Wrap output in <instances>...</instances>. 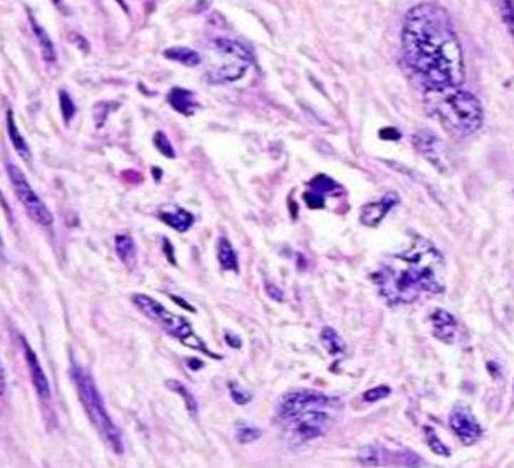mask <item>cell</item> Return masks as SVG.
<instances>
[{
	"label": "cell",
	"mask_w": 514,
	"mask_h": 468,
	"mask_svg": "<svg viewBox=\"0 0 514 468\" xmlns=\"http://www.w3.org/2000/svg\"><path fill=\"white\" fill-rule=\"evenodd\" d=\"M226 341L229 346H232V348H236V349H239L242 346V341L239 339V336L232 334L231 331H226Z\"/></svg>",
	"instance_id": "obj_32"
},
{
	"label": "cell",
	"mask_w": 514,
	"mask_h": 468,
	"mask_svg": "<svg viewBox=\"0 0 514 468\" xmlns=\"http://www.w3.org/2000/svg\"><path fill=\"white\" fill-rule=\"evenodd\" d=\"M21 343H22V349H24L27 368H29V373H31L32 385H34L37 395H39L41 400L48 401V400H51V385H49L48 376H46L44 369H42L39 359H37L36 351L31 348L29 343L26 341V338H21Z\"/></svg>",
	"instance_id": "obj_12"
},
{
	"label": "cell",
	"mask_w": 514,
	"mask_h": 468,
	"mask_svg": "<svg viewBox=\"0 0 514 468\" xmlns=\"http://www.w3.org/2000/svg\"><path fill=\"white\" fill-rule=\"evenodd\" d=\"M165 386L168 388L170 391L177 393V395L182 396V400H184L185 403V408L189 410V413L192 416H197L199 415V403H197V398L194 396V393H192V390H189L187 388V385H184V383L177 381V380H168L165 381Z\"/></svg>",
	"instance_id": "obj_17"
},
{
	"label": "cell",
	"mask_w": 514,
	"mask_h": 468,
	"mask_svg": "<svg viewBox=\"0 0 514 468\" xmlns=\"http://www.w3.org/2000/svg\"><path fill=\"white\" fill-rule=\"evenodd\" d=\"M115 250L116 255L120 257L121 262L128 264L130 260L135 259V254H137V243L128 233H120L115 238Z\"/></svg>",
	"instance_id": "obj_20"
},
{
	"label": "cell",
	"mask_w": 514,
	"mask_h": 468,
	"mask_svg": "<svg viewBox=\"0 0 514 468\" xmlns=\"http://www.w3.org/2000/svg\"><path fill=\"white\" fill-rule=\"evenodd\" d=\"M71 378L74 385H76L83 408L88 413V416H90L91 423L95 425L96 432L101 435V438L105 440V443L108 445L111 450L121 455V453L125 452L123 438H121L120 430L116 428L108 410H106L105 403H103L101 393L98 390L96 381L93 380L90 371H86V369L79 366V364H73L71 366Z\"/></svg>",
	"instance_id": "obj_4"
},
{
	"label": "cell",
	"mask_w": 514,
	"mask_h": 468,
	"mask_svg": "<svg viewBox=\"0 0 514 468\" xmlns=\"http://www.w3.org/2000/svg\"><path fill=\"white\" fill-rule=\"evenodd\" d=\"M341 410L338 398L326 395L318 403L298 411L289 418L283 420L284 428L299 443L311 442V440L325 437L335 425L336 416Z\"/></svg>",
	"instance_id": "obj_5"
},
{
	"label": "cell",
	"mask_w": 514,
	"mask_h": 468,
	"mask_svg": "<svg viewBox=\"0 0 514 468\" xmlns=\"http://www.w3.org/2000/svg\"><path fill=\"white\" fill-rule=\"evenodd\" d=\"M7 133H9V138H11L12 144H14V148L17 149V153L21 154V156L24 158V160H31V149H29V147H27L26 139L22 138L21 131L17 129L16 121H14L12 111H7Z\"/></svg>",
	"instance_id": "obj_18"
},
{
	"label": "cell",
	"mask_w": 514,
	"mask_h": 468,
	"mask_svg": "<svg viewBox=\"0 0 514 468\" xmlns=\"http://www.w3.org/2000/svg\"><path fill=\"white\" fill-rule=\"evenodd\" d=\"M373 279L389 306L414 302L422 292L437 296L446 291L442 254L424 237H415L404 254L387 257Z\"/></svg>",
	"instance_id": "obj_2"
},
{
	"label": "cell",
	"mask_w": 514,
	"mask_h": 468,
	"mask_svg": "<svg viewBox=\"0 0 514 468\" xmlns=\"http://www.w3.org/2000/svg\"><path fill=\"white\" fill-rule=\"evenodd\" d=\"M321 343H323L326 351H328L331 356L343 354L345 349H347L345 341L341 339V336L333 327H323V331H321Z\"/></svg>",
	"instance_id": "obj_21"
},
{
	"label": "cell",
	"mask_w": 514,
	"mask_h": 468,
	"mask_svg": "<svg viewBox=\"0 0 514 468\" xmlns=\"http://www.w3.org/2000/svg\"><path fill=\"white\" fill-rule=\"evenodd\" d=\"M392 393V390L389 386H377V388H372V390H368L363 393V400L367 401V403H375V401H380L383 400V398H387Z\"/></svg>",
	"instance_id": "obj_30"
},
{
	"label": "cell",
	"mask_w": 514,
	"mask_h": 468,
	"mask_svg": "<svg viewBox=\"0 0 514 468\" xmlns=\"http://www.w3.org/2000/svg\"><path fill=\"white\" fill-rule=\"evenodd\" d=\"M165 58L175 60V63H180L184 65H189V68H195L202 63V55H200L197 50H192L189 48H170L165 50Z\"/></svg>",
	"instance_id": "obj_19"
},
{
	"label": "cell",
	"mask_w": 514,
	"mask_h": 468,
	"mask_svg": "<svg viewBox=\"0 0 514 468\" xmlns=\"http://www.w3.org/2000/svg\"><path fill=\"white\" fill-rule=\"evenodd\" d=\"M425 433H427V442H429V447L432 448L434 453H437V455H442V457H449L451 455V452L447 450L446 445H444L441 440H439L437 433L434 432L432 428H425Z\"/></svg>",
	"instance_id": "obj_27"
},
{
	"label": "cell",
	"mask_w": 514,
	"mask_h": 468,
	"mask_svg": "<svg viewBox=\"0 0 514 468\" xmlns=\"http://www.w3.org/2000/svg\"><path fill=\"white\" fill-rule=\"evenodd\" d=\"M266 291H268V294H269V296L273 297V299H278V301H283V292L279 291V289L276 287V285L268 284V285H266Z\"/></svg>",
	"instance_id": "obj_34"
},
{
	"label": "cell",
	"mask_w": 514,
	"mask_h": 468,
	"mask_svg": "<svg viewBox=\"0 0 514 468\" xmlns=\"http://www.w3.org/2000/svg\"><path fill=\"white\" fill-rule=\"evenodd\" d=\"M210 49L217 60L207 69L209 83L227 84L239 81L249 69L252 55L239 41L217 37L210 42Z\"/></svg>",
	"instance_id": "obj_6"
},
{
	"label": "cell",
	"mask_w": 514,
	"mask_h": 468,
	"mask_svg": "<svg viewBox=\"0 0 514 468\" xmlns=\"http://www.w3.org/2000/svg\"><path fill=\"white\" fill-rule=\"evenodd\" d=\"M306 205L310 208H323L325 207V196L320 193H315V191H306L305 193Z\"/></svg>",
	"instance_id": "obj_31"
},
{
	"label": "cell",
	"mask_w": 514,
	"mask_h": 468,
	"mask_svg": "<svg viewBox=\"0 0 514 468\" xmlns=\"http://www.w3.org/2000/svg\"><path fill=\"white\" fill-rule=\"evenodd\" d=\"M261 437H263V433H261V430L254 427V425L244 423V421H239V423L236 425V438L239 443L257 442Z\"/></svg>",
	"instance_id": "obj_23"
},
{
	"label": "cell",
	"mask_w": 514,
	"mask_h": 468,
	"mask_svg": "<svg viewBox=\"0 0 514 468\" xmlns=\"http://www.w3.org/2000/svg\"><path fill=\"white\" fill-rule=\"evenodd\" d=\"M427 95L434 96V113L452 133L459 134V137H469L483 126V105L473 92L464 91L461 87H452L446 91L427 92Z\"/></svg>",
	"instance_id": "obj_3"
},
{
	"label": "cell",
	"mask_w": 514,
	"mask_h": 468,
	"mask_svg": "<svg viewBox=\"0 0 514 468\" xmlns=\"http://www.w3.org/2000/svg\"><path fill=\"white\" fill-rule=\"evenodd\" d=\"M153 144H155L157 149L163 154V156L175 158V149H174V147H172L170 139L167 138L165 133H162V131H157L155 137H153Z\"/></svg>",
	"instance_id": "obj_26"
},
{
	"label": "cell",
	"mask_w": 514,
	"mask_h": 468,
	"mask_svg": "<svg viewBox=\"0 0 514 468\" xmlns=\"http://www.w3.org/2000/svg\"><path fill=\"white\" fill-rule=\"evenodd\" d=\"M449 425L457 438L464 445H473L483 437V427L479 425L473 410L466 405H456L449 416Z\"/></svg>",
	"instance_id": "obj_9"
},
{
	"label": "cell",
	"mask_w": 514,
	"mask_h": 468,
	"mask_svg": "<svg viewBox=\"0 0 514 468\" xmlns=\"http://www.w3.org/2000/svg\"><path fill=\"white\" fill-rule=\"evenodd\" d=\"M6 170H7L9 180H11L14 190H16L17 198L21 200L22 205H24V208L27 210V213H29V217L42 227L53 225V215H51L49 208L46 207V203L39 198V195L32 190L29 181L26 180L24 173L19 170L14 163H7Z\"/></svg>",
	"instance_id": "obj_8"
},
{
	"label": "cell",
	"mask_w": 514,
	"mask_h": 468,
	"mask_svg": "<svg viewBox=\"0 0 514 468\" xmlns=\"http://www.w3.org/2000/svg\"><path fill=\"white\" fill-rule=\"evenodd\" d=\"M404 63L425 92L461 87L464 55L454 22L442 6L424 2L407 12L402 29Z\"/></svg>",
	"instance_id": "obj_1"
},
{
	"label": "cell",
	"mask_w": 514,
	"mask_h": 468,
	"mask_svg": "<svg viewBox=\"0 0 514 468\" xmlns=\"http://www.w3.org/2000/svg\"><path fill=\"white\" fill-rule=\"evenodd\" d=\"M29 18H31L32 29H34V34H36V37H37V41H39L42 55H44L46 60H51V63H53V60L56 59V50H54L53 42H51L49 36L46 34V31L42 29V27H41L39 24H37L36 18L32 17V16H29Z\"/></svg>",
	"instance_id": "obj_22"
},
{
	"label": "cell",
	"mask_w": 514,
	"mask_h": 468,
	"mask_svg": "<svg viewBox=\"0 0 514 468\" xmlns=\"http://www.w3.org/2000/svg\"><path fill=\"white\" fill-rule=\"evenodd\" d=\"M380 138L383 139H399L400 138V133L394 128H389V129H382L380 131Z\"/></svg>",
	"instance_id": "obj_33"
},
{
	"label": "cell",
	"mask_w": 514,
	"mask_h": 468,
	"mask_svg": "<svg viewBox=\"0 0 514 468\" xmlns=\"http://www.w3.org/2000/svg\"><path fill=\"white\" fill-rule=\"evenodd\" d=\"M229 393H231V398L234 403L244 406L252 400L251 391H247L246 388H242L237 381H229Z\"/></svg>",
	"instance_id": "obj_25"
},
{
	"label": "cell",
	"mask_w": 514,
	"mask_h": 468,
	"mask_svg": "<svg viewBox=\"0 0 514 468\" xmlns=\"http://www.w3.org/2000/svg\"><path fill=\"white\" fill-rule=\"evenodd\" d=\"M168 102L174 107L177 113H182L185 116L194 115L195 107H197V102H195L194 92L189 91V89L184 87H174L168 95Z\"/></svg>",
	"instance_id": "obj_15"
},
{
	"label": "cell",
	"mask_w": 514,
	"mask_h": 468,
	"mask_svg": "<svg viewBox=\"0 0 514 468\" xmlns=\"http://www.w3.org/2000/svg\"><path fill=\"white\" fill-rule=\"evenodd\" d=\"M310 188H311V191H315V193H320L325 196L326 193H330V191L338 188V185H336L335 181L326 175H318L316 178H313L311 180Z\"/></svg>",
	"instance_id": "obj_24"
},
{
	"label": "cell",
	"mask_w": 514,
	"mask_h": 468,
	"mask_svg": "<svg viewBox=\"0 0 514 468\" xmlns=\"http://www.w3.org/2000/svg\"><path fill=\"white\" fill-rule=\"evenodd\" d=\"M217 259L219 264L224 270H231V272H239V259H237L236 250L231 245V242L226 237L219 238L217 245Z\"/></svg>",
	"instance_id": "obj_16"
},
{
	"label": "cell",
	"mask_w": 514,
	"mask_h": 468,
	"mask_svg": "<svg viewBox=\"0 0 514 468\" xmlns=\"http://www.w3.org/2000/svg\"><path fill=\"white\" fill-rule=\"evenodd\" d=\"M432 322V334L437 339L444 341L447 344H454L457 341V321L451 312L437 309L431 316Z\"/></svg>",
	"instance_id": "obj_13"
},
{
	"label": "cell",
	"mask_w": 514,
	"mask_h": 468,
	"mask_svg": "<svg viewBox=\"0 0 514 468\" xmlns=\"http://www.w3.org/2000/svg\"><path fill=\"white\" fill-rule=\"evenodd\" d=\"M501 14L504 24L508 26V31L514 39V0H501Z\"/></svg>",
	"instance_id": "obj_28"
},
{
	"label": "cell",
	"mask_w": 514,
	"mask_h": 468,
	"mask_svg": "<svg viewBox=\"0 0 514 468\" xmlns=\"http://www.w3.org/2000/svg\"><path fill=\"white\" fill-rule=\"evenodd\" d=\"M412 143L419 149V153L427 158L437 170L446 171L449 165V153L446 144L441 139L434 137L432 133H417L412 137Z\"/></svg>",
	"instance_id": "obj_10"
},
{
	"label": "cell",
	"mask_w": 514,
	"mask_h": 468,
	"mask_svg": "<svg viewBox=\"0 0 514 468\" xmlns=\"http://www.w3.org/2000/svg\"><path fill=\"white\" fill-rule=\"evenodd\" d=\"M399 202H400L399 195L390 191V193H387L383 198L378 200V202L363 205L362 212H360V222L370 228L378 227L382 223V220L387 217V213H389Z\"/></svg>",
	"instance_id": "obj_11"
},
{
	"label": "cell",
	"mask_w": 514,
	"mask_h": 468,
	"mask_svg": "<svg viewBox=\"0 0 514 468\" xmlns=\"http://www.w3.org/2000/svg\"><path fill=\"white\" fill-rule=\"evenodd\" d=\"M132 302L148 317L150 321H153L155 324L160 326L163 331L172 336V338L182 341V343L190 346V348L202 351V353L212 356V358H219V356L210 353L207 346L199 339V336L195 334L194 329H192L189 321L184 319L182 316L174 314L172 311H168L165 306H162V304L155 301V299L147 296V294H133Z\"/></svg>",
	"instance_id": "obj_7"
},
{
	"label": "cell",
	"mask_w": 514,
	"mask_h": 468,
	"mask_svg": "<svg viewBox=\"0 0 514 468\" xmlns=\"http://www.w3.org/2000/svg\"><path fill=\"white\" fill-rule=\"evenodd\" d=\"M158 217H160L162 222H165L168 227H172L177 232H187L195 222L194 215L187 212L185 208L177 207V205H167V207H163L160 212H158Z\"/></svg>",
	"instance_id": "obj_14"
},
{
	"label": "cell",
	"mask_w": 514,
	"mask_h": 468,
	"mask_svg": "<svg viewBox=\"0 0 514 468\" xmlns=\"http://www.w3.org/2000/svg\"><path fill=\"white\" fill-rule=\"evenodd\" d=\"M59 102H61V111H63L64 121H66V123H69V121H71V118L74 116V113H76V107H74V102H73L71 97L68 96L66 91H61V92H59Z\"/></svg>",
	"instance_id": "obj_29"
}]
</instances>
